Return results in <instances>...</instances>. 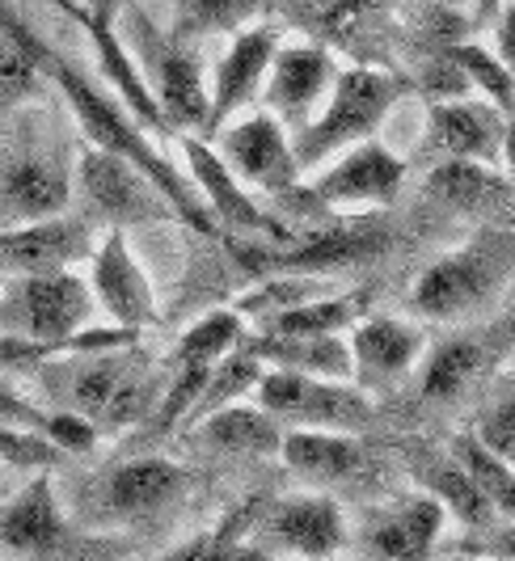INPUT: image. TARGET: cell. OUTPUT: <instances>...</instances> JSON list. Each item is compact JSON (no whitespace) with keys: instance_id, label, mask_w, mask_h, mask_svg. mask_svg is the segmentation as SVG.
<instances>
[{"instance_id":"obj_1","label":"cell","mask_w":515,"mask_h":561,"mask_svg":"<svg viewBox=\"0 0 515 561\" xmlns=\"http://www.w3.org/2000/svg\"><path fill=\"white\" fill-rule=\"evenodd\" d=\"M43 393L56 410H72L98 431L136 426L157 414V376L136 355V346H106V351H64L34 367Z\"/></svg>"},{"instance_id":"obj_2","label":"cell","mask_w":515,"mask_h":561,"mask_svg":"<svg viewBox=\"0 0 515 561\" xmlns=\"http://www.w3.org/2000/svg\"><path fill=\"white\" fill-rule=\"evenodd\" d=\"M410 89L414 84L405 81L401 72H389V68H373V64L339 68V77L330 84L321 111L291 136L300 173L309 178L330 157H339V152L355 148V144L373 140L376 131H380V123L393 114V106H398Z\"/></svg>"},{"instance_id":"obj_3","label":"cell","mask_w":515,"mask_h":561,"mask_svg":"<svg viewBox=\"0 0 515 561\" xmlns=\"http://www.w3.org/2000/svg\"><path fill=\"white\" fill-rule=\"evenodd\" d=\"M118 18H127L123 43L136 56V68H140L152 102L161 106L170 136L207 131V77H203V64L191 51V43L173 38L170 30H161L136 4H127Z\"/></svg>"},{"instance_id":"obj_4","label":"cell","mask_w":515,"mask_h":561,"mask_svg":"<svg viewBox=\"0 0 515 561\" xmlns=\"http://www.w3.org/2000/svg\"><path fill=\"white\" fill-rule=\"evenodd\" d=\"M93 291L77 271L52 275H4L0 279V334L26 337L64 355L68 342L81 334L93 317Z\"/></svg>"},{"instance_id":"obj_5","label":"cell","mask_w":515,"mask_h":561,"mask_svg":"<svg viewBox=\"0 0 515 561\" xmlns=\"http://www.w3.org/2000/svg\"><path fill=\"white\" fill-rule=\"evenodd\" d=\"M512 271V237L499 232V241H473L465 250L435 257L410 287V305L419 317H431V321H460V317L490 309V300L503 296Z\"/></svg>"},{"instance_id":"obj_6","label":"cell","mask_w":515,"mask_h":561,"mask_svg":"<svg viewBox=\"0 0 515 561\" xmlns=\"http://www.w3.org/2000/svg\"><path fill=\"white\" fill-rule=\"evenodd\" d=\"M254 401L284 426H317V431H359L373 422V397L351 380L300 376L266 367L254 389Z\"/></svg>"},{"instance_id":"obj_7","label":"cell","mask_w":515,"mask_h":561,"mask_svg":"<svg viewBox=\"0 0 515 561\" xmlns=\"http://www.w3.org/2000/svg\"><path fill=\"white\" fill-rule=\"evenodd\" d=\"M211 148L220 152V161L232 169L241 186H258L266 195L287 198L305 182V173L296 165L291 131L271 111L237 114L211 136Z\"/></svg>"},{"instance_id":"obj_8","label":"cell","mask_w":515,"mask_h":561,"mask_svg":"<svg viewBox=\"0 0 515 561\" xmlns=\"http://www.w3.org/2000/svg\"><path fill=\"white\" fill-rule=\"evenodd\" d=\"M405 186V161L389 144L373 140L355 144L339 157H330L300 182V195L321 207H351V211H373L389 207Z\"/></svg>"},{"instance_id":"obj_9","label":"cell","mask_w":515,"mask_h":561,"mask_svg":"<svg viewBox=\"0 0 515 561\" xmlns=\"http://www.w3.org/2000/svg\"><path fill=\"white\" fill-rule=\"evenodd\" d=\"M77 191L89 203L93 216L111 220V225H157L170 220V198L152 186V178H144L136 165H127L123 157H111L102 148H81V165H77Z\"/></svg>"},{"instance_id":"obj_10","label":"cell","mask_w":515,"mask_h":561,"mask_svg":"<svg viewBox=\"0 0 515 561\" xmlns=\"http://www.w3.org/2000/svg\"><path fill=\"white\" fill-rule=\"evenodd\" d=\"M279 43H284V30L275 22H254V26L232 34L229 51L220 56L211 81H207V131H203V140H211L225 123H232L250 102L262 98V84H266Z\"/></svg>"},{"instance_id":"obj_11","label":"cell","mask_w":515,"mask_h":561,"mask_svg":"<svg viewBox=\"0 0 515 561\" xmlns=\"http://www.w3.org/2000/svg\"><path fill=\"white\" fill-rule=\"evenodd\" d=\"M182 157H186V178L199 191L207 216L216 228H232L237 237H258V241H287V228L275 225L271 211H262L250 191L232 178V169L220 161V152L203 136H178Z\"/></svg>"},{"instance_id":"obj_12","label":"cell","mask_w":515,"mask_h":561,"mask_svg":"<svg viewBox=\"0 0 515 561\" xmlns=\"http://www.w3.org/2000/svg\"><path fill=\"white\" fill-rule=\"evenodd\" d=\"M385 245H389V228L373 225V220H351V225L313 232L300 245H287V250L258 245V250H241V257L258 275H334L346 266L373 262Z\"/></svg>"},{"instance_id":"obj_13","label":"cell","mask_w":515,"mask_h":561,"mask_svg":"<svg viewBox=\"0 0 515 561\" xmlns=\"http://www.w3.org/2000/svg\"><path fill=\"white\" fill-rule=\"evenodd\" d=\"M334 77H339V59L325 43H279L262 84V106L287 131H300L321 111Z\"/></svg>"},{"instance_id":"obj_14","label":"cell","mask_w":515,"mask_h":561,"mask_svg":"<svg viewBox=\"0 0 515 561\" xmlns=\"http://www.w3.org/2000/svg\"><path fill=\"white\" fill-rule=\"evenodd\" d=\"M89 291H93V305H102L106 317L123 325V330H148L157 325V291L144 275L140 257L131 253L123 228H111L102 237V245L89 257Z\"/></svg>"},{"instance_id":"obj_15","label":"cell","mask_w":515,"mask_h":561,"mask_svg":"<svg viewBox=\"0 0 515 561\" xmlns=\"http://www.w3.org/2000/svg\"><path fill=\"white\" fill-rule=\"evenodd\" d=\"M93 228L81 216H47L34 225L0 228V279L4 275H52L93 257Z\"/></svg>"},{"instance_id":"obj_16","label":"cell","mask_w":515,"mask_h":561,"mask_svg":"<svg viewBox=\"0 0 515 561\" xmlns=\"http://www.w3.org/2000/svg\"><path fill=\"white\" fill-rule=\"evenodd\" d=\"M507 136V114L482 102L478 93L431 102L427 106V152L439 161H482L499 165Z\"/></svg>"},{"instance_id":"obj_17","label":"cell","mask_w":515,"mask_h":561,"mask_svg":"<svg viewBox=\"0 0 515 561\" xmlns=\"http://www.w3.org/2000/svg\"><path fill=\"white\" fill-rule=\"evenodd\" d=\"M346 515L334 499L321 494H296L275 503L262 524H258V540H266V549H284L305 561H330L346 549Z\"/></svg>"},{"instance_id":"obj_18","label":"cell","mask_w":515,"mask_h":561,"mask_svg":"<svg viewBox=\"0 0 515 561\" xmlns=\"http://www.w3.org/2000/svg\"><path fill=\"white\" fill-rule=\"evenodd\" d=\"M52 4L64 9L77 26L85 30L102 81H106V89L115 93L127 111L140 118L144 131H148V136H170V127H165V118H161V106L152 102V93H148V84H144L140 68H136V56L127 51V43H123V34H118V22L89 13L85 4H77V0H52Z\"/></svg>"},{"instance_id":"obj_19","label":"cell","mask_w":515,"mask_h":561,"mask_svg":"<svg viewBox=\"0 0 515 561\" xmlns=\"http://www.w3.org/2000/svg\"><path fill=\"white\" fill-rule=\"evenodd\" d=\"M351 367L359 389H389L405 380L423 359V334L398 317H364L346 330Z\"/></svg>"},{"instance_id":"obj_20","label":"cell","mask_w":515,"mask_h":561,"mask_svg":"<svg viewBox=\"0 0 515 561\" xmlns=\"http://www.w3.org/2000/svg\"><path fill=\"white\" fill-rule=\"evenodd\" d=\"M64 540H68V519L59 511L47 469H38V478L26 481L9 503H0V549L38 561L59 553Z\"/></svg>"},{"instance_id":"obj_21","label":"cell","mask_w":515,"mask_h":561,"mask_svg":"<svg viewBox=\"0 0 515 561\" xmlns=\"http://www.w3.org/2000/svg\"><path fill=\"white\" fill-rule=\"evenodd\" d=\"M448 511L423 494H405L401 503L376 511L368 519V528L359 536L368 561H427L435 540L444 533Z\"/></svg>"},{"instance_id":"obj_22","label":"cell","mask_w":515,"mask_h":561,"mask_svg":"<svg viewBox=\"0 0 515 561\" xmlns=\"http://www.w3.org/2000/svg\"><path fill=\"white\" fill-rule=\"evenodd\" d=\"M68 198H72V178L56 161H47V157L0 161V228L64 216Z\"/></svg>"},{"instance_id":"obj_23","label":"cell","mask_w":515,"mask_h":561,"mask_svg":"<svg viewBox=\"0 0 515 561\" xmlns=\"http://www.w3.org/2000/svg\"><path fill=\"white\" fill-rule=\"evenodd\" d=\"M186 490V469L173 465L165 456H136L115 465L102 485L98 499L106 506V515L115 519H136V515H152L161 506H170L173 499H182Z\"/></svg>"},{"instance_id":"obj_24","label":"cell","mask_w":515,"mask_h":561,"mask_svg":"<svg viewBox=\"0 0 515 561\" xmlns=\"http://www.w3.org/2000/svg\"><path fill=\"white\" fill-rule=\"evenodd\" d=\"M241 346H245L262 367L300 371V376H325V380H355L346 334L287 337V334H266V330H262L258 337H241Z\"/></svg>"},{"instance_id":"obj_25","label":"cell","mask_w":515,"mask_h":561,"mask_svg":"<svg viewBox=\"0 0 515 561\" xmlns=\"http://www.w3.org/2000/svg\"><path fill=\"white\" fill-rule=\"evenodd\" d=\"M279 460L291 473H300L309 481H346L364 469V448L346 431L291 426V431H284Z\"/></svg>"},{"instance_id":"obj_26","label":"cell","mask_w":515,"mask_h":561,"mask_svg":"<svg viewBox=\"0 0 515 561\" xmlns=\"http://www.w3.org/2000/svg\"><path fill=\"white\" fill-rule=\"evenodd\" d=\"M284 431V422L271 419L262 405H241V401H232L225 410H211L195 422L199 439H207L220 451H237V456H279Z\"/></svg>"},{"instance_id":"obj_27","label":"cell","mask_w":515,"mask_h":561,"mask_svg":"<svg viewBox=\"0 0 515 561\" xmlns=\"http://www.w3.org/2000/svg\"><path fill=\"white\" fill-rule=\"evenodd\" d=\"M368 309H373V291L368 287L330 291V296H317L309 305H296V309L262 321V330L287 337H334V334H346L355 321H364Z\"/></svg>"},{"instance_id":"obj_28","label":"cell","mask_w":515,"mask_h":561,"mask_svg":"<svg viewBox=\"0 0 515 561\" xmlns=\"http://www.w3.org/2000/svg\"><path fill=\"white\" fill-rule=\"evenodd\" d=\"M427 195L439 198L444 207L457 211H482V207H503L512 203V182L499 173V165L482 161H435L427 178Z\"/></svg>"},{"instance_id":"obj_29","label":"cell","mask_w":515,"mask_h":561,"mask_svg":"<svg viewBox=\"0 0 515 561\" xmlns=\"http://www.w3.org/2000/svg\"><path fill=\"white\" fill-rule=\"evenodd\" d=\"M284 13L313 34V43H355L376 26L389 0H279Z\"/></svg>"},{"instance_id":"obj_30","label":"cell","mask_w":515,"mask_h":561,"mask_svg":"<svg viewBox=\"0 0 515 561\" xmlns=\"http://www.w3.org/2000/svg\"><path fill=\"white\" fill-rule=\"evenodd\" d=\"M414 469L427 485V494L444 511H457L469 528H487L494 519V506L482 499V490L469 481V473L460 469L453 456H414Z\"/></svg>"},{"instance_id":"obj_31","label":"cell","mask_w":515,"mask_h":561,"mask_svg":"<svg viewBox=\"0 0 515 561\" xmlns=\"http://www.w3.org/2000/svg\"><path fill=\"white\" fill-rule=\"evenodd\" d=\"M439 56L457 68L460 77L469 81V93H478L482 102L499 106V111L515 118V84L512 72L503 68V59L494 56L482 43H469V38H448L444 47H435Z\"/></svg>"},{"instance_id":"obj_32","label":"cell","mask_w":515,"mask_h":561,"mask_svg":"<svg viewBox=\"0 0 515 561\" xmlns=\"http://www.w3.org/2000/svg\"><path fill=\"white\" fill-rule=\"evenodd\" d=\"M271 0H173V26L170 34L182 43L211 38V34H237L254 26L266 13Z\"/></svg>"},{"instance_id":"obj_33","label":"cell","mask_w":515,"mask_h":561,"mask_svg":"<svg viewBox=\"0 0 515 561\" xmlns=\"http://www.w3.org/2000/svg\"><path fill=\"white\" fill-rule=\"evenodd\" d=\"M487 364V351L473 342V337H448L431 351L423 359V371H419V385H423V397L427 401H453L460 397L473 376Z\"/></svg>"},{"instance_id":"obj_34","label":"cell","mask_w":515,"mask_h":561,"mask_svg":"<svg viewBox=\"0 0 515 561\" xmlns=\"http://www.w3.org/2000/svg\"><path fill=\"white\" fill-rule=\"evenodd\" d=\"M453 460L482 490V499L494 506V515H515V460L490 451L478 435H460L453 444Z\"/></svg>"},{"instance_id":"obj_35","label":"cell","mask_w":515,"mask_h":561,"mask_svg":"<svg viewBox=\"0 0 515 561\" xmlns=\"http://www.w3.org/2000/svg\"><path fill=\"white\" fill-rule=\"evenodd\" d=\"M262 371H266V367L258 364L245 346H237V351H232V355H225L220 364H211V371H207V380H203L199 397H195V405H191V414H186V426H195L203 414L225 410V405L241 401L245 393H254L258 380H262Z\"/></svg>"},{"instance_id":"obj_36","label":"cell","mask_w":515,"mask_h":561,"mask_svg":"<svg viewBox=\"0 0 515 561\" xmlns=\"http://www.w3.org/2000/svg\"><path fill=\"white\" fill-rule=\"evenodd\" d=\"M245 337V317L237 309H216L199 317L186 334L178 337V351H173V364H220L225 355H232Z\"/></svg>"},{"instance_id":"obj_37","label":"cell","mask_w":515,"mask_h":561,"mask_svg":"<svg viewBox=\"0 0 515 561\" xmlns=\"http://www.w3.org/2000/svg\"><path fill=\"white\" fill-rule=\"evenodd\" d=\"M330 291H334V283L325 279V275H271V279H262L258 287H250L232 309L241 312V317L271 321L279 312L296 309V305H309V300L330 296Z\"/></svg>"},{"instance_id":"obj_38","label":"cell","mask_w":515,"mask_h":561,"mask_svg":"<svg viewBox=\"0 0 515 561\" xmlns=\"http://www.w3.org/2000/svg\"><path fill=\"white\" fill-rule=\"evenodd\" d=\"M38 84H43V77L34 72V64L22 51V43L0 30V106L26 102L30 93H38Z\"/></svg>"},{"instance_id":"obj_39","label":"cell","mask_w":515,"mask_h":561,"mask_svg":"<svg viewBox=\"0 0 515 561\" xmlns=\"http://www.w3.org/2000/svg\"><path fill=\"white\" fill-rule=\"evenodd\" d=\"M64 460V451L52 448L43 435H34V431H18V426H4L0 422V465H13V469H30V473H38V469H52Z\"/></svg>"},{"instance_id":"obj_40","label":"cell","mask_w":515,"mask_h":561,"mask_svg":"<svg viewBox=\"0 0 515 561\" xmlns=\"http://www.w3.org/2000/svg\"><path fill=\"white\" fill-rule=\"evenodd\" d=\"M250 519H254V511H237V515H232V519H225L220 528H211V533L186 540L182 549H173L170 558H161V561H220V558H225V549H229V540L245 536Z\"/></svg>"},{"instance_id":"obj_41","label":"cell","mask_w":515,"mask_h":561,"mask_svg":"<svg viewBox=\"0 0 515 561\" xmlns=\"http://www.w3.org/2000/svg\"><path fill=\"white\" fill-rule=\"evenodd\" d=\"M473 435H478L490 451L515 460V389L503 393L499 401H490L487 410H482V419H478V431H473Z\"/></svg>"},{"instance_id":"obj_42","label":"cell","mask_w":515,"mask_h":561,"mask_svg":"<svg viewBox=\"0 0 515 561\" xmlns=\"http://www.w3.org/2000/svg\"><path fill=\"white\" fill-rule=\"evenodd\" d=\"M98 435H102V431L89 419H81V414H72V410H52V414H47V431H43V439H47L52 448L64 451V456L93 451Z\"/></svg>"},{"instance_id":"obj_43","label":"cell","mask_w":515,"mask_h":561,"mask_svg":"<svg viewBox=\"0 0 515 561\" xmlns=\"http://www.w3.org/2000/svg\"><path fill=\"white\" fill-rule=\"evenodd\" d=\"M47 414H52V410L34 405V401H26V397H18L4 380H0V422H4V426H18V431L43 435V431H47Z\"/></svg>"},{"instance_id":"obj_44","label":"cell","mask_w":515,"mask_h":561,"mask_svg":"<svg viewBox=\"0 0 515 561\" xmlns=\"http://www.w3.org/2000/svg\"><path fill=\"white\" fill-rule=\"evenodd\" d=\"M43 359H52V351H47V346L26 342V337L0 334V371H26V367L34 371Z\"/></svg>"},{"instance_id":"obj_45","label":"cell","mask_w":515,"mask_h":561,"mask_svg":"<svg viewBox=\"0 0 515 561\" xmlns=\"http://www.w3.org/2000/svg\"><path fill=\"white\" fill-rule=\"evenodd\" d=\"M494 34H499L494 56L503 59V68L512 72V84H515V0L499 9V18H494Z\"/></svg>"},{"instance_id":"obj_46","label":"cell","mask_w":515,"mask_h":561,"mask_svg":"<svg viewBox=\"0 0 515 561\" xmlns=\"http://www.w3.org/2000/svg\"><path fill=\"white\" fill-rule=\"evenodd\" d=\"M220 561H275V558H271V549L250 545L245 536H237V540H229V549H225V558Z\"/></svg>"},{"instance_id":"obj_47","label":"cell","mask_w":515,"mask_h":561,"mask_svg":"<svg viewBox=\"0 0 515 561\" xmlns=\"http://www.w3.org/2000/svg\"><path fill=\"white\" fill-rule=\"evenodd\" d=\"M499 165H503V178L512 182V191H515V118H507V136H503V152H499Z\"/></svg>"},{"instance_id":"obj_48","label":"cell","mask_w":515,"mask_h":561,"mask_svg":"<svg viewBox=\"0 0 515 561\" xmlns=\"http://www.w3.org/2000/svg\"><path fill=\"white\" fill-rule=\"evenodd\" d=\"M503 4H507V0H473V9H469V13H473V26H490Z\"/></svg>"},{"instance_id":"obj_49","label":"cell","mask_w":515,"mask_h":561,"mask_svg":"<svg viewBox=\"0 0 515 561\" xmlns=\"http://www.w3.org/2000/svg\"><path fill=\"white\" fill-rule=\"evenodd\" d=\"M127 4H136V0H85L89 13H98V18H111V22H118V13H123Z\"/></svg>"},{"instance_id":"obj_50","label":"cell","mask_w":515,"mask_h":561,"mask_svg":"<svg viewBox=\"0 0 515 561\" xmlns=\"http://www.w3.org/2000/svg\"><path fill=\"white\" fill-rule=\"evenodd\" d=\"M490 558L499 561H515V528H507V533L494 536V545H490Z\"/></svg>"},{"instance_id":"obj_51","label":"cell","mask_w":515,"mask_h":561,"mask_svg":"<svg viewBox=\"0 0 515 561\" xmlns=\"http://www.w3.org/2000/svg\"><path fill=\"white\" fill-rule=\"evenodd\" d=\"M444 9H457V13H465V9H473V0H439Z\"/></svg>"},{"instance_id":"obj_52","label":"cell","mask_w":515,"mask_h":561,"mask_svg":"<svg viewBox=\"0 0 515 561\" xmlns=\"http://www.w3.org/2000/svg\"><path fill=\"white\" fill-rule=\"evenodd\" d=\"M512 337H515V317H512Z\"/></svg>"},{"instance_id":"obj_53","label":"cell","mask_w":515,"mask_h":561,"mask_svg":"<svg viewBox=\"0 0 515 561\" xmlns=\"http://www.w3.org/2000/svg\"><path fill=\"white\" fill-rule=\"evenodd\" d=\"M482 561H499V558H482Z\"/></svg>"}]
</instances>
